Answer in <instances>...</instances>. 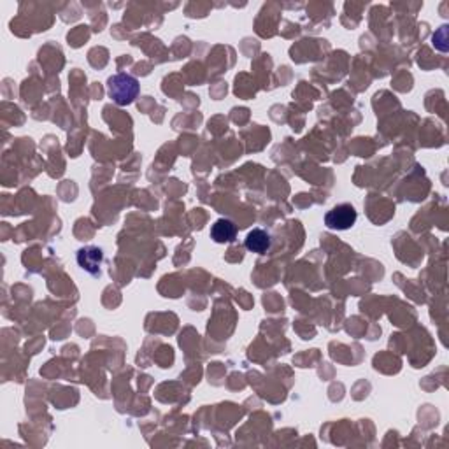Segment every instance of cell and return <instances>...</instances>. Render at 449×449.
<instances>
[{"instance_id":"obj_3","label":"cell","mask_w":449,"mask_h":449,"mask_svg":"<svg viewBox=\"0 0 449 449\" xmlns=\"http://www.w3.org/2000/svg\"><path fill=\"white\" fill-rule=\"evenodd\" d=\"M76 260H78V265L83 271L97 276L101 274V265L104 262V251L101 248H95V246H86V248L79 249Z\"/></svg>"},{"instance_id":"obj_1","label":"cell","mask_w":449,"mask_h":449,"mask_svg":"<svg viewBox=\"0 0 449 449\" xmlns=\"http://www.w3.org/2000/svg\"><path fill=\"white\" fill-rule=\"evenodd\" d=\"M139 90V81L130 74L119 72L108 79V95L118 105H130L137 99Z\"/></svg>"},{"instance_id":"obj_4","label":"cell","mask_w":449,"mask_h":449,"mask_svg":"<svg viewBox=\"0 0 449 449\" xmlns=\"http://www.w3.org/2000/svg\"><path fill=\"white\" fill-rule=\"evenodd\" d=\"M244 246L248 251L256 253V255H265L271 249L272 239L269 235V232H265L264 228H253L246 237Z\"/></svg>"},{"instance_id":"obj_2","label":"cell","mask_w":449,"mask_h":449,"mask_svg":"<svg viewBox=\"0 0 449 449\" xmlns=\"http://www.w3.org/2000/svg\"><path fill=\"white\" fill-rule=\"evenodd\" d=\"M357 209L351 204H339L327 212L325 225L330 230H349L357 223Z\"/></svg>"},{"instance_id":"obj_5","label":"cell","mask_w":449,"mask_h":449,"mask_svg":"<svg viewBox=\"0 0 449 449\" xmlns=\"http://www.w3.org/2000/svg\"><path fill=\"white\" fill-rule=\"evenodd\" d=\"M237 237V227L234 225V221L230 219H218L211 227V239L218 244H228L234 242Z\"/></svg>"}]
</instances>
